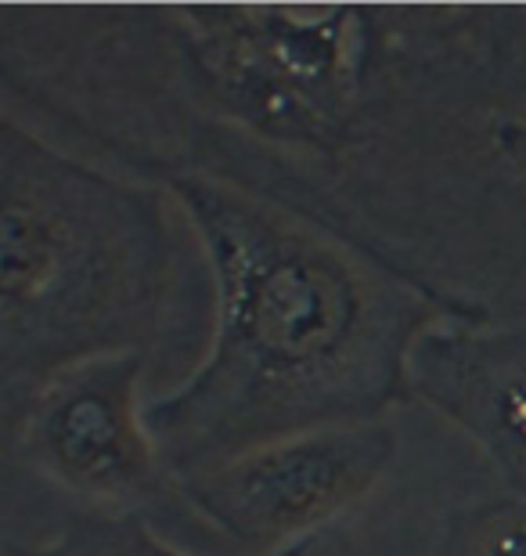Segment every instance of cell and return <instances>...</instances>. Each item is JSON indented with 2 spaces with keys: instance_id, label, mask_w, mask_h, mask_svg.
<instances>
[{
  "instance_id": "3957f363",
  "label": "cell",
  "mask_w": 526,
  "mask_h": 556,
  "mask_svg": "<svg viewBox=\"0 0 526 556\" xmlns=\"http://www.w3.org/2000/svg\"><path fill=\"white\" fill-rule=\"evenodd\" d=\"M184 210L163 185L62 152L0 119V383L4 408L54 372L149 354L184 282Z\"/></svg>"
},
{
  "instance_id": "7a4b0ae2",
  "label": "cell",
  "mask_w": 526,
  "mask_h": 556,
  "mask_svg": "<svg viewBox=\"0 0 526 556\" xmlns=\"http://www.w3.org/2000/svg\"><path fill=\"white\" fill-rule=\"evenodd\" d=\"M213 282L203 365L144 419L170 477L293 433L372 422L411 387L419 340L451 315L293 210L198 174L159 181Z\"/></svg>"
},
{
  "instance_id": "ba28073f",
  "label": "cell",
  "mask_w": 526,
  "mask_h": 556,
  "mask_svg": "<svg viewBox=\"0 0 526 556\" xmlns=\"http://www.w3.org/2000/svg\"><path fill=\"white\" fill-rule=\"evenodd\" d=\"M476 556H526V503L498 509L476 539Z\"/></svg>"
},
{
  "instance_id": "5b68a950",
  "label": "cell",
  "mask_w": 526,
  "mask_h": 556,
  "mask_svg": "<svg viewBox=\"0 0 526 556\" xmlns=\"http://www.w3.org/2000/svg\"><path fill=\"white\" fill-rule=\"evenodd\" d=\"M149 354H105L54 372L18 405L4 408L18 455L94 514L141 517L163 492L159 444L144 419L141 383Z\"/></svg>"
},
{
  "instance_id": "6da1fadb",
  "label": "cell",
  "mask_w": 526,
  "mask_h": 556,
  "mask_svg": "<svg viewBox=\"0 0 526 556\" xmlns=\"http://www.w3.org/2000/svg\"><path fill=\"white\" fill-rule=\"evenodd\" d=\"M98 144L293 210L454 321H526V8H108Z\"/></svg>"
},
{
  "instance_id": "277c9868",
  "label": "cell",
  "mask_w": 526,
  "mask_h": 556,
  "mask_svg": "<svg viewBox=\"0 0 526 556\" xmlns=\"http://www.w3.org/2000/svg\"><path fill=\"white\" fill-rule=\"evenodd\" d=\"M397 448L389 422H346L253 444L177 473L174 484L223 535L253 546H296L372 495Z\"/></svg>"
},
{
  "instance_id": "8992f818",
  "label": "cell",
  "mask_w": 526,
  "mask_h": 556,
  "mask_svg": "<svg viewBox=\"0 0 526 556\" xmlns=\"http://www.w3.org/2000/svg\"><path fill=\"white\" fill-rule=\"evenodd\" d=\"M411 387L490 455L526 503V321L429 329L411 354Z\"/></svg>"
},
{
  "instance_id": "52a82bcc",
  "label": "cell",
  "mask_w": 526,
  "mask_h": 556,
  "mask_svg": "<svg viewBox=\"0 0 526 556\" xmlns=\"http://www.w3.org/2000/svg\"><path fill=\"white\" fill-rule=\"evenodd\" d=\"M310 546H315V539L278 549L274 556H304ZM15 556H184V553L170 549L159 535H152L141 517L91 514V517L76 520L62 539L51 542V546L15 553Z\"/></svg>"
}]
</instances>
